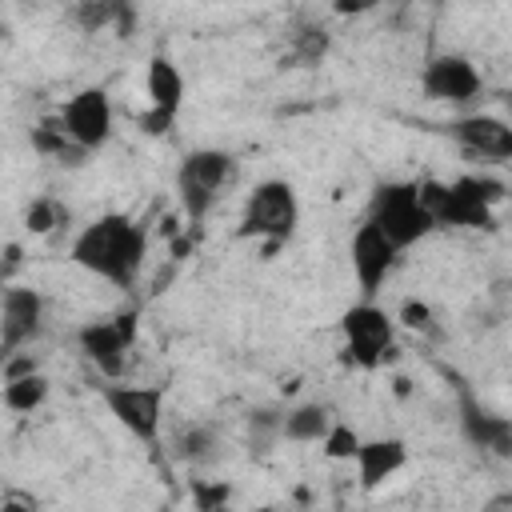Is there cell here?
I'll use <instances>...</instances> for the list:
<instances>
[{
	"label": "cell",
	"mask_w": 512,
	"mask_h": 512,
	"mask_svg": "<svg viewBox=\"0 0 512 512\" xmlns=\"http://www.w3.org/2000/svg\"><path fill=\"white\" fill-rule=\"evenodd\" d=\"M400 320H404L408 328H420V332H428V328H432V308H428L424 300H404V308H400Z\"/></svg>",
	"instance_id": "obj_26"
},
{
	"label": "cell",
	"mask_w": 512,
	"mask_h": 512,
	"mask_svg": "<svg viewBox=\"0 0 512 512\" xmlns=\"http://www.w3.org/2000/svg\"><path fill=\"white\" fill-rule=\"evenodd\" d=\"M108 412L144 444L160 436V412H164V388L160 384H104L100 388Z\"/></svg>",
	"instance_id": "obj_7"
},
{
	"label": "cell",
	"mask_w": 512,
	"mask_h": 512,
	"mask_svg": "<svg viewBox=\"0 0 512 512\" xmlns=\"http://www.w3.org/2000/svg\"><path fill=\"white\" fill-rule=\"evenodd\" d=\"M16 268H20V244H8V248H4V280H8Z\"/></svg>",
	"instance_id": "obj_30"
},
{
	"label": "cell",
	"mask_w": 512,
	"mask_h": 512,
	"mask_svg": "<svg viewBox=\"0 0 512 512\" xmlns=\"http://www.w3.org/2000/svg\"><path fill=\"white\" fill-rule=\"evenodd\" d=\"M24 376H36V356L32 352H16L4 360V384L12 380H24Z\"/></svg>",
	"instance_id": "obj_27"
},
{
	"label": "cell",
	"mask_w": 512,
	"mask_h": 512,
	"mask_svg": "<svg viewBox=\"0 0 512 512\" xmlns=\"http://www.w3.org/2000/svg\"><path fill=\"white\" fill-rule=\"evenodd\" d=\"M252 512H280V508H272V504H264V508H252Z\"/></svg>",
	"instance_id": "obj_32"
},
{
	"label": "cell",
	"mask_w": 512,
	"mask_h": 512,
	"mask_svg": "<svg viewBox=\"0 0 512 512\" xmlns=\"http://www.w3.org/2000/svg\"><path fill=\"white\" fill-rule=\"evenodd\" d=\"M28 232H36V236H44V232H52L56 224H64L68 220V212L56 204V200H48V196H40V200H32L28 204Z\"/></svg>",
	"instance_id": "obj_21"
},
{
	"label": "cell",
	"mask_w": 512,
	"mask_h": 512,
	"mask_svg": "<svg viewBox=\"0 0 512 512\" xmlns=\"http://www.w3.org/2000/svg\"><path fill=\"white\" fill-rule=\"evenodd\" d=\"M500 192L504 188L496 180H480V176H464L456 184H436V180L420 184V200L432 212V220L452 228H492V200Z\"/></svg>",
	"instance_id": "obj_2"
},
{
	"label": "cell",
	"mask_w": 512,
	"mask_h": 512,
	"mask_svg": "<svg viewBox=\"0 0 512 512\" xmlns=\"http://www.w3.org/2000/svg\"><path fill=\"white\" fill-rule=\"evenodd\" d=\"M480 84H484V80H480V72L472 68V60H468V56H456V52L428 60L424 72H420L424 96L444 100V104H468V100H476V96H480Z\"/></svg>",
	"instance_id": "obj_10"
},
{
	"label": "cell",
	"mask_w": 512,
	"mask_h": 512,
	"mask_svg": "<svg viewBox=\"0 0 512 512\" xmlns=\"http://www.w3.org/2000/svg\"><path fill=\"white\" fill-rule=\"evenodd\" d=\"M368 220H372L400 252L412 248V244H420V240L436 228L432 212H428L424 200H420V184H380L376 196H372V216H368Z\"/></svg>",
	"instance_id": "obj_3"
},
{
	"label": "cell",
	"mask_w": 512,
	"mask_h": 512,
	"mask_svg": "<svg viewBox=\"0 0 512 512\" xmlns=\"http://www.w3.org/2000/svg\"><path fill=\"white\" fill-rule=\"evenodd\" d=\"M172 120H176L172 112H160V108H148V112L140 116V128H144L148 136H164V132L172 128Z\"/></svg>",
	"instance_id": "obj_29"
},
{
	"label": "cell",
	"mask_w": 512,
	"mask_h": 512,
	"mask_svg": "<svg viewBox=\"0 0 512 512\" xmlns=\"http://www.w3.org/2000/svg\"><path fill=\"white\" fill-rule=\"evenodd\" d=\"M336 12H344V16L348 12H364V4H336Z\"/></svg>",
	"instance_id": "obj_31"
},
{
	"label": "cell",
	"mask_w": 512,
	"mask_h": 512,
	"mask_svg": "<svg viewBox=\"0 0 512 512\" xmlns=\"http://www.w3.org/2000/svg\"><path fill=\"white\" fill-rule=\"evenodd\" d=\"M448 136L468 152V156H480V160H512V124L500 120V116H460L448 124Z\"/></svg>",
	"instance_id": "obj_13"
},
{
	"label": "cell",
	"mask_w": 512,
	"mask_h": 512,
	"mask_svg": "<svg viewBox=\"0 0 512 512\" xmlns=\"http://www.w3.org/2000/svg\"><path fill=\"white\" fill-rule=\"evenodd\" d=\"M396 244L372 224V220H364L360 228H356V236H352V248H348V256H352V272H356V280H360V292L364 296H372V292H380V284H384V276L392 272V264H396Z\"/></svg>",
	"instance_id": "obj_12"
},
{
	"label": "cell",
	"mask_w": 512,
	"mask_h": 512,
	"mask_svg": "<svg viewBox=\"0 0 512 512\" xmlns=\"http://www.w3.org/2000/svg\"><path fill=\"white\" fill-rule=\"evenodd\" d=\"M324 52H328V32H324V28H304V32H296V60L316 64Z\"/></svg>",
	"instance_id": "obj_25"
},
{
	"label": "cell",
	"mask_w": 512,
	"mask_h": 512,
	"mask_svg": "<svg viewBox=\"0 0 512 512\" xmlns=\"http://www.w3.org/2000/svg\"><path fill=\"white\" fill-rule=\"evenodd\" d=\"M340 332H344V360L356 368H380L384 356L392 352V320L372 300L352 304L340 316Z\"/></svg>",
	"instance_id": "obj_6"
},
{
	"label": "cell",
	"mask_w": 512,
	"mask_h": 512,
	"mask_svg": "<svg viewBox=\"0 0 512 512\" xmlns=\"http://www.w3.org/2000/svg\"><path fill=\"white\" fill-rule=\"evenodd\" d=\"M180 456L192 460V464H208V460H216V432H212L208 424H192V428H184V436H180Z\"/></svg>",
	"instance_id": "obj_20"
},
{
	"label": "cell",
	"mask_w": 512,
	"mask_h": 512,
	"mask_svg": "<svg viewBox=\"0 0 512 512\" xmlns=\"http://www.w3.org/2000/svg\"><path fill=\"white\" fill-rule=\"evenodd\" d=\"M508 112H512V92H508Z\"/></svg>",
	"instance_id": "obj_34"
},
{
	"label": "cell",
	"mask_w": 512,
	"mask_h": 512,
	"mask_svg": "<svg viewBox=\"0 0 512 512\" xmlns=\"http://www.w3.org/2000/svg\"><path fill=\"white\" fill-rule=\"evenodd\" d=\"M60 128L84 152L104 148L108 136H112V100H108V92L104 88H80L76 96H68V104L60 108Z\"/></svg>",
	"instance_id": "obj_8"
},
{
	"label": "cell",
	"mask_w": 512,
	"mask_h": 512,
	"mask_svg": "<svg viewBox=\"0 0 512 512\" xmlns=\"http://www.w3.org/2000/svg\"><path fill=\"white\" fill-rule=\"evenodd\" d=\"M300 220L296 188L288 180H260L240 216V236H264V240H288Z\"/></svg>",
	"instance_id": "obj_4"
},
{
	"label": "cell",
	"mask_w": 512,
	"mask_h": 512,
	"mask_svg": "<svg viewBox=\"0 0 512 512\" xmlns=\"http://www.w3.org/2000/svg\"><path fill=\"white\" fill-rule=\"evenodd\" d=\"M360 436H356V428H348V424H332V432L324 436V456L328 460H356V452H360Z\"/></svg>",
	"instance_id": "obj_23"
},
{
	"label": "cell",
	"mask_w": 512,
	"mask_h": 512,
	"mask_svg": "<svg viewBox=\"0 0 512 512\" xmlns=\"http://www.w3.org/2000/svg\"><path fill=\"white\" fill-rule=\"evenodd\" d=\"M332 432V412L324 404H296L284 412V436L296 444H324Z\"/></svg>",
	"instance_id": "obj_17"
},
{
	"label": "cell",
	"mask_w": 512,
	"mask_h": 512,
	"mask_svg": "<svg viewBox=\"0 0 512 512\" xmlns=\"http://www.w3.org/2000/svg\"><path fill=\"white\" fill-rule=\"evenodd\" d=\"M248 432H252V444L264 452L276 436H284V412H272V408H260L248 416Z\"/></svg>",
	"instance_id": "obj_22"
},
{
	"label": "cell",
	"mask_w": 512,
	"mask_h": 512,
	"mask_svg": "<svg viewBox=\"0 0 512 512\" xmlns=\"http://www.w3.org/2000/svg\"><path fill=\"white\" fill-rule=\"evenodd\" d=\"M48 400V380L36 372V376H24V380H12L4 384V404L12 412H36L40 404Z\"/></svg>",
	"instance_id": "obj_19"
},
{
	"label": "cell",
	"mask_w": 512,
	"mask_h": 512,
	"mask_svg": "<svg viewBox=\"0 0 512 512\" xmlns=\"http://www.w3.org/2000/svg\"><path fill=\"white\" fill-rule=\"evenodd\" d=\"M232 176V156L220 148H196L180 160L176 168V188H180V204L188 212V220H204L208 208L216 204L220 188Z\"/></svg>",
	"instance_id": "obj_5"
},
{
	"label": "cell",
	"mask_w": 512,
	"mask_h": 512,
	"mask_svg": "<svg viewBox=\"0 0 512 512\" xmlns=\"http://www.w3.org/2000/svg\"><path fill=\"white\" fill-rule=\"evenodd\" d=\"M408 460V448L404 440L396 436H384V440H364L360 452H356V472H360V488H380L388 476H396Z\"/></svg>",
	"instance_id": "obj_15"
},
{
	"label": "cell",
	"mask_w": 512,
	"mask_h": 512,
	"mask_svg": "<svg viewBox=\"0 0 512 512\" xmlns=\"http://www.w3.org/2000/svg\"><path fill=\"white\" fill-rule=\"evenodd\" d=\"M36 496L32 492H20V488H8L4 500H0V512H36Z\"/></svg>",
	"instance_id": "obj_28"
},
{
	"label": "cell",
	"mask_w": 512,
	"mask_h": 512,
	"mask_svg": "<svg viewBox=\"0 0 512 512\" xmlns=\"http://www.w3.org/2000/svg\"><path fill=\"white\" fill-rule=\"evenodd\" d=\"M132 340H136V312H124L112 320H92L80 328V352L112 380L124 372Z\"/></svg>",
	"instance_id": "obj_9"
},
{
	"label": "cell",
	"mask_w": 512,
	"mask_h": 512,
	"mask_svg": "<svg viewBox=\"0 0 512 512\" xmlns=\"http://www.w3.org/2000/svg\"><path fill=\"white\" fill-rule=\"evenodd\" d=\"M32 148L40 152V156H52L56 164H84V148H76L72 140H68V132L60 128V120L56 124H40V128H32Z\"/></svg>",
	"instance_id": "obj_18"
},
{
	"label": "cell",
	"mask_w": 512,
	"mask_h": 512,
	"mask_svg": "<svg viewBox=\"0 0 512 512\" xmlns=\"http://www.w3.org/2000/svg\"><path fill=\"white\" fill-rule=\"evenodd\" d=\"M72 264L116 284V288H132L140 268H144V256H148V236L136 220L128 216H100L96 224H88L72 248H68Z\"/></svg>",
	"instance_id": "obj_1"
},
{
	"label": "cell",
	"mask_w": 512,
	"mask_h": 512,
	"mask_svg": "<svg viewBox=\"0 0 512 512\" xmlns=\"http://www.w3.org/2000/svg\"><path fill=\"white\" fill-rule=\"evenodd\" d=\"M144 84H148V100H152V108L176 116L180 96H184V76H180V68H176L168 56H152V64H148V80H144Z\"/></svg>",
	"instance_id": "obj_16"
},
{
	"label": "cell",
	"mask_w": 512,
	"mask_h": 512,
	"mask_svg": "<svg viewBox=\"0 0 512 512\" xmlns=\"http://www.w3.org/2000/svg\"><path fill=\"white\" fill-rule=\"evenodd\" d=\"M208 512H228V508H208Z\"/></svg>",
	"instance_id": "obj_33"
},
{
	"label": "cell",
	"mask_w": 512,
	"mask_h": 512,
	"mask_svg": "<svg viewBox=\"0 0 512 512\" xmlns=\"http://www.w3.org/2000/svg\"><path fill=\"white\" fill-rule=\"evenodd\" d=\"M44 320V296L36 288H4V304H0V352L4 360L16 356Z\"/></svg>",
	"instance_id": "obj_11"
},
{
	"label": "cell",
	"mask_w": 512,
	"mask_h": 512,
	"mask_svg": "<svg viewBox=\"0 0 512 512\" xmlns=\"http://www.w3.org/2000/svg\"><path fill=\"white\" fill-rule=\"evenodd\" d=\"M228 500H232L228 480H200V484H192V504H196V512L228 508Z\"/></svg>",
	"instance_id": "obj_24"
},
{
	"label": "cell",
	"mask_w": 512,
	"mask_h": 512,
	"mask_svg": "<svg viewBox=\"0 0 512 512\" xmlns=\"http://www.w3.org/2000/svg\"><path fill=\"white\" fill-rule=\"evenodd\" d=\"M460 428L476 448H484L492 456H512V420L480 408L472 396L460 400Z\"/></svg>",
	"instance_id": "obj_14"
}]
</instances>
